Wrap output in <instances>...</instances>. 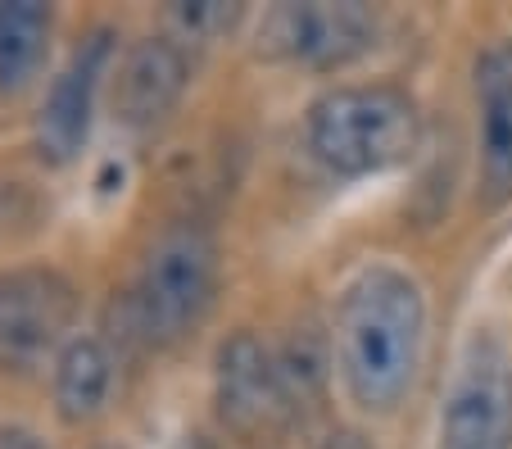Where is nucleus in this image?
<instances>
[{
	"label": "nucleus",
	"mask_w": 512,
	"mask_h": 449,
	"mask_svg": "<svg viewBox=\"0 0 512 449\" xmlns=\"http://www.w3.org/2000/svg\"><path fill=\"white\" fill-rule=\"evenodd\" d=\"M426 304L399 268H363L336 309V359L354 404L372 413L395 409L422 363Z\"/></svg>",
	"instance_id": "nucleus-1"
},
{
	"label": "nucleus",
	"mask_w": 512,
	"mask_h": 449,
	"mask_svg": "<svg viewBox=\"0 0 512 449\" xmlns=\"http://www.w3.org/2000/svg\"><path fill=\"white\" fill-rule=\"evenodd\" d=\"M422 146L417 100L399 87H336L309 109V150L336 177H372L408 164Z\"/></svg>",
	"instance_id": "nucleus-2"
},
{
	"label": "nucleus",
	"mask_w": 512,
	"mask_h": 449,
	"mask_svg": "<svg viewBox=\"0 0 512 449\" xmlns=\"http://www.w3.org/2000/svg\"><path fill=\"white\" fill-rule=\"evenodd\" d=\"M218 282V250L209 232L182 223L155 236L145 250L141 273L132 286V323L150 345H173L186 336L213 300Z\"/></svg>",
	"instance_id": "nucleus-3"
},
{
	"label": "nucleus",
	"mask_w": 512,
	"mask_h": 449,
	"mask_svg": "<svg viewBox=\"0 0 512 449\" xmlns=\"http://www.w3.org/2000/svg\"><path fill=\"white\" fill-rule=\"evenodd\" d=\"M440 449H512V354L499 336H472L440 404Z\"/></svg>",
	"instance_id": "nucleus-4"
},
{
	"label": "nucleus",
	"mask_w": 512,
	"mask_h": 449,
	"mask_svg": "<svg viewBox=\"0 0 512 449\" xmlns=\"http://www.w3.org/2000/svg\"><path fill=\"white\" fill-rule=\"evenodd\" d=\"M78 313V295L50 268H10L0 273V368H37L46 354L64 350Z\"/></svg>",
	"instance_id": "nucleus-5"
},
{
	"label": "nucleus",
	"mask_w": 512,
	"mask_h": 449,
	"mask_svg": "<svg viewBox=\"0 0 512 449\" xmlns=\"http://www.w3.org/2000/svg\"><path fill=\"white\" fill-rule=\"evenodd\" d=\"M377 41V14L368 5H277L259 23V50L272 59L309 64V69H340Z\"/></svg>",
	"instance_id": "nucleus-6"
},
{
	"label": "nucleus",
	"mask_w": 512,
	"mask_h": 449,
	"mask_svg": "<svg viewBox=\"0 0 512 449\" xmlns=\"http://www.w3.org/2000/svg\"><path fill=\"white\" fill-rule=\"evenodd\" d=\"M114 64V32L96 28L73 46V55L64 59V69L55 73L46 100L37 109V155L46 164L64 168L78 159V150L91 137V118H96V100H100V82L109 78Z\"/></svg>",
	"instance_id": "nucleus-7"
},
{
	"label": "nucleus",
	"mask_w": 512,
	"mask_h": 449,
	"mask_svg": "<svg viewBox=\"0 0 512 449\" xmlns=\"http://www.w3.org/2000/svg\"><path fill=\"white\" fill-rule=\"evenodd\" d=\"M213 404H218V418L236 431H263L286 418L290 404L281 391L277 350L254 332L227 336L213 359Z\"/></svg>",
	"instance_id": "nucleus-8"
},
{
	"label": "nucleus",
	"mask_w": 512,
	"mask_h": 449,
	"mask_svg": "<svg viewBox=\"0 0 512 449\" xmlns=\"http://www.w3.org/2000/svg\"><path fill=\"white\" fill-rule=\"evenodd\" d=\"M191 64L173 37H141L114 69V109L127 127H155L182 100Z\"/></svg>",
	"instance_id": "nucleus-9"
},
{
	"label": "nucleus",
	"mask_w": 512,
	"mask_h": 449,
	"mask_svg": "<svg viewBox=\"0 0 512 449\" xmlns=\"http://www.w3.org/2000/svg\"><path fill=\"white\" fill-rule=\"evenodd\" d=\"M476 146L485 200H512V41H494L476 59Z\"/></svg>",
	"instance_id": "nucleus-10"
},
{
	"label": "nucleus",
	"mask_w": 512,
	"mask_h": 449,
	"mask_svg": "<svg viewBox=\"0 0 512 449\" xmlns=\"http://www.w3.org/2000/svg\"><path fill=\"white\" fill-rule=\"evenodd\" d=\"M114 359L96 336H73L55 354V409L64 422H91L109 400Z\"/></svg>",
	"instance_id": "nucleus-11"
},
{
	"label": "nucleus",
	"mask_w": 512,
	"mask_h": 449,
	"mask_svg": "<svg viewBox=\"0 0 512 449\" xmlns=\"http://www.w3.org/2000/svg\"><path fill=\"white\" fill-rule=\"evenodd\" d=\"M50 10L37 0H0V96H19L46 64Z\"/></svg>",
	"instance_id": "nucleus-12"
},
{
	"label": "nucleus",
	"mask_w": 512,
	"mask_h": 449,
	"mask_svg": "<svg viewBox=\"0 0 512 449\" xmlns=\"http://www.w3.org/2000/svg\"><path fill=\"white\" fill-rule=\"evenodd\" d=\"M277 372H281V391H286L290 413L313 409L331 377L327 341H322L313 327H295V332L277 345Z\"/></svg>",
	"instance_id": "nucleus-13"
},
{
	"label": "nucleus",
	"mask_w": 512,
	"mask_h": 449,
	"mask_svg": "<svg viewBox=\"0 0 512 449\" xmlns=\"http://www.w3.org/2000/svg\"><path fill=\"white\" fill-rule=\"evenodd\" d=\"M173 19L182 23V32L191 37H218L241 19V5H218V0H195V5H177Z\"/></svg>",
	"instance_id": "nucleus-14"
},
{
	"label": "nucleus",
	"mask_w": 512,
	"mask_h": 449,
	"mask_svg": "<svg viewBox=\"0 0 512 449\" xmlns=\"http://www.w3.org/2000/svg\"><path fill=\"white\" fill-rule=\"evenodd\" d=\"M0 449H50V445L28 427H0Z\"/></svg>",
	"instance_id": "nucleus-15"
},
{
	"label": "nucleus",
	"mask_w": 512,
	"mask_h": 449,
	"mask_svg": "<svg viewBox=\"0 0 512 449\" xmlns=\"http://www.w3.org/2000/svg\"><path fill=\"white\" fill-rule=\"evenodd\" d=\"M322 449H372V445L358 436V431H336V436H331Z\"/></svg>",
	"instance_id": "nucleus-16"
},
{
	"label": "nucleus",
	"mask_w": 512,
	"mask_h": 449,
	"mask_svg": "<svg viewBox=\"0 0 512 449\" xmlns=\"http://www.w3.org/2000/svg\"><path fill=\"white\" fill-rule=\"evenodd\" d=\"M177 449H213V445H209V440H204V436H186Z\"/></svg>",
	"instance_id": "nucleus-17"
},
{
	"label": "nucleus",
	"mask_w": 512,
	"mask_h": 449,
	"mask_svg": "<svg viewBox=\"0 0 512 449\" xmlns=\"http://www.w3.org/2000/svg\"><path fill=\"white\" fill-rule=\"evenodd\" d=\"M105 449H123V445H105Z\"/></svg>",
	"instance_id": "nucleus-18"
}]
</instances>
